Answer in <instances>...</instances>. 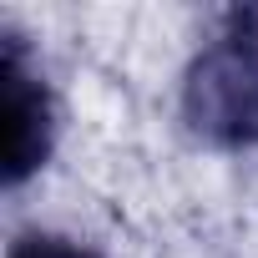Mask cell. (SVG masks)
Here are the masks:
<instances>
[{
  "instance_id": "6da1fadb",
  "label": "cell",
  "mask_w": 258,
  "mask_h": 258,
  "mask_svg": "<svg viewBox=\"0 0 258 258\" xmlns=\"http://www.w3.org/2000/svg\"><path fill=\"white\" fill-rule=\"evenodd\" d=\"M182 121L208 147H258V11H228L182 71Z\"/></svg>"
},
{
  "instance_id": "3957f363",
  "label": "cell",
  "mask_w": 258,
  "mask_h": 258,
  "mask_svg": "<svg viewBox=\"0 0 258 258\" xmlns=\"http://www.w3.org/2000/svg\"><path fill=\"white\" fill-rule=\"evenodd\" d=\"M6 258H101V253L76 243V238H61V233H26L11 243Z\"/></svg>"
},
{
  "instance_id": "7a4b0ae2",
  "label": "cell",
  "mask_w": 258,
  "mask_h": 258,
  "mask_svg": "<svg viewBox=\"0 0 258 258\" xmlns=\"http://www.w3.org/2000/svg\"><path fill=\"white\" fill-rule=\"evenodd\" d=\"M0 121H6V187H21L51 162L56 147V96L51 81L31 51V41L16 26H0Z\"/></svg>"
}]
</instances>
